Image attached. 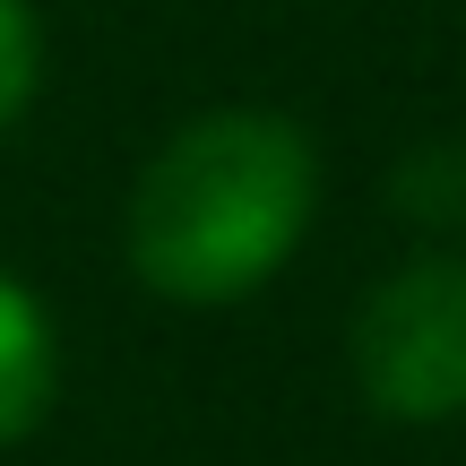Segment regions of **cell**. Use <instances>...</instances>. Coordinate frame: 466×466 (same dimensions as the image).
<instances>
[{
    "mask_svg": "<svg viewBox=\"0 0 466 466\" xmlns=\"http://www.w3.org/2000/svg\"><path fill=\"white\" fill-rule=\"evenodd\" d=\"M311 208H319L311 138L285 113L225 104V113L182 121L147 156L121 242H130V268L147 294L217 311L294 259V242L311 233Z\"/></svg>",
    "mask_w": 466,
    "mask_h": 466,
    "instance_id": "obj_1",
    "label": "cell"
},
{
    "mask_svg": "<svg viewBox=\"0 0 466 466\" xmlns=\"http://www.w3.org/2000/svg\"><path fill=\"white\" fill-rule=\"evenodd\" d=\"M354 380L380 415L441 423L466 415V259H406L354 311Z\"/></svg>",
    "mask_w": 466,
    "mask_h": 466,
    "instance_id": "obj_2",
    "label": "cell"
},
{
    "mask_svg": "<svg viewBox=\"0 0 466 466\" xmlns=\"http://www.w3.org/2000/svg\"><path fill=\"white\" fill-rule=\"evenodd\" d=\"M52 389H61L52 319H44V302L0 268V450H17V441L52 415Z\"/></svg>",
    "mask_w": 466,
    "mask_h": 466,
    "instance_id": "obj_3",
    "label": "cell"
},
{
    "mask_svg": "<svg viewBox=\"0 0 466 466\" xmlns=\"http://www.w3.org/2000/svg\"><path fill=\"white\" fill-rule=\"evenodd\" d=\"M35 86H44V26L26 0H0V130H17Z\"/></svg>",
    "mask_w": 466,
    "mask_h": 466,
    "instance_id": "obj_4",
    "label": "cell"
}]
</instances>
